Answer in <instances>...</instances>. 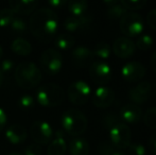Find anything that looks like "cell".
Instances as JSON below:
<instances>
[{"mask_svg":"<svg viewBox=\"0 0 156 155\" xmlns=\"http://www.w3.org/2000/svg\"><path fill=\"white\" fill-rule=\"evenodd\" d=\"M29 30L41 41H50L58 30V18L55 11L50 8L37 9L29 20Z\"/></svg>","mask_w":156,"mask_h":155,"instance_id":"6da1fadb","label":"cell"},{"mask_svg":"<svg viewBox=\"0 0 156 155\" xmlns=\"http://www.w3.org/2000/svg\"><path fill=\"white\" fill-rule=\"evenodd\" d=\"M14 78L19 87L23 89H33L41 81V71L32 62H23L15 68Z\"/></svg>","mask_w":156,"mask_h":155,"instance_id":"7a4b0ae2","label":"cell"},{"mask_svg":"<svg viewBox=\"0 0 156 155\" xmlns=\"http://www.w3.org/2000/svg\"><path fill=\"white\" fill-rule=\"evenodd\" d=\"M65 93L63 88L55 83L41 85L35 96V101L46 107H55L63 103Z\"/></svg>","mask_w":156,"mask_h":155,"instance_id":"3957f363","label":"cell"},{"mask_svg":"<svg viewBox=\"0 0 156 155\" xmlns=\"http://www.w3.org/2000/svg\"><path fill=\"white\" fill-rule=\"evenodd\" d=\"M63 130L71 136H79L87 129V118L82 112L70 108L63 114L61 119Z\"/></svg>","mask_w":156,"mask_h":155,"instance_id":"277c9868","label":"cell"},{"mask_svg":"<svg viewBox=\"0 0 156 155\" xmlns=\"http://www.w3.org/2000/svg\"><path fill=\"white\" fill-rule=\"evenodd\" d=\"M39 63L46 73L56 75L63 67V56L58 50L49 48L41 53Z\"/></svg>","mask_w":156,"mask_h":155,"instance_id":"5b68a950","label":"cell"},{"mask_svg":"<svg viewBox=\"0 0 156 155\" xmlns=\"http://www.w3.org/2000/svg\"><path fill=\"white\" fill-rule=\"evenodd\" d=\"M120 30L124 35L129 37L137 36L144 31V20L139 14L134 12H127L122 16L119 21Z\"/></svg>","mask_w":156,"mask_h":155,"instance_id":"8992f818","label":"cell"},{"mask_svg":"<svg viewBox=\"0 0 156 155\" xmlns=\"http://www.w3.org/2000/svg\"><path fill=\"white\" fill-rule=\"evenodd\" d=\"M68 98L74 105H84L88 102L91 88L84 81H76L68 87Z\"/></svg>","mask_w":156,"mask_h":155,"instance_id":"52a82bcc","label":"cell"},{"mask_svg":"<svg viewBox=\"0 0 156 155\" xmlns=\"http://www.w3.org/2000/svg\"><path fill=\"white\" fill-rule=\"evenodd\" d=\"M30 135L37 145H47L51 141L53 130L49 122L44 120H36L30 128Z\"/></svg>","mask_w":156,"mask_h":155,"instance_id":"ba28073f","label":"cell"},{"mask_svg":"<svg viewBox=\"0 0 156 155\" xmlns=\"http://www.w3.org/2000/svg\"><path fill=\"white\" fill-rule=\"evenodd\" d=\"M109 131V141L117 149H125L129 146L132 139V131L124 122L117 124Z\"/></svg>","mask_w":156,"mask_h":155,"instance_id":"9c48e42d","label":"cell"},{"mask_svg":"<svg viewBox=\"0 0 156 155\" xmlns=\"http://www.w3.org/2000/svg\"><path fill=\"white\" fill-rule=\"evenodd\" d=\"M89 75L97 84L104 85L111 81L112 68L104 61H94L89 67Z\"/></svg>","mask_w":156,"mask_h":155,"instance_id":"30bf717a","label":"cell"},{"mask_svg":"<svg viewBox=\"0 0 156 155\" xmlns=\"http://www.w3.org/2000/svg\"><path fill=\"white\" fill-rule=\"evenodd\" d=\"M151 93V84L147 81H141L129 90V97L132 103L139 106L148 101Z\"/></svg>","mask_w":156,"mask_h":155,"instance_id":"8fae6325","label":"cell"},{"mask_svg":"<svg viewBox=\"0 0 156 155\" xmlns=\"http://www.w3.org/2000/svg\"><path fill=\"white\" fill-rule=\"evenodd\" d=\"M93 103L99 108H107L115 101V93L109 87L99 86L93 95Z\"/></svg>","mask_w":156,"mask_h":155,"instance_id":"7c38bea8","label":"cell"},{"mask_svg":"<svg viewBox=\"0 0 156 155\" xmlns=\"http://www.w3.org/2000/svg\"><path fill=\"white\" fill-rule=\"evenodd\" d=\"M121 75L129 82H137L146 76V67L139 62H129L122 66Z\"/></svg>","mask_w":156,"mask_h":155,"instance_id":"4fadbf2b","label":"cell"},{"mask_svg":"<svg viewBox=\"0 0 156 155\" xmlns=\"http://www.w3.org/2000/svg\"><path fill=\"white\" fill-rule=\"evenodd\" d=\"M91 21H93V16L89 13H86L82 16H69L64 21V28L68 33H73L88 27Z\"/></svg>","mask_w":156,"mask_h":155,"instance_id":"5bb4252c","label":"cell"},{"mask_svg":"<svg viewBox=\"0 0 156 155\" xmlns=\"http://www.w3.org/2000/svg\"><path fill=\"white\" fill-rule=\"evenodd\" d=\"M136 46L129 37H119L113 44L112 50L120 58H129L135 53Z\"/></svg>","mask_w":156,"mask_h":155,"instance_id":"9a60e30c","label":"cell"},{"mask_svg":"<svg viewBox=\"0 0 156 155\" xmlns=\"http://www.w3.org/2000/svg\"><path fill=\"white\" fill-rule=\"evenodd\" d=\"M71 58L72 62L74 63L76 66L83 68V67L91 65L94 56L93 50H90L87 47H84V46H80V47H76L72 50Z\"/></svg>","mask_w":156,"mask_h":155,"instance_id":"2e32d148","label":"cell"},{"mask_svg":"<svg viewBox=\"0 0 156 155\" xmlns=\"http://www.w3.org/2000/svg\"><path fill=\"white\" fill-rule=\"evenodd\" d=\"M28 137L27 130L20 124H12L8 126L5 131V138L10 143L14 146L21 145Z\"/></svg>","mask_w":156,"mask_h":155,"instance_id":"e0dca14e","label":"cell"},{"mask_svg":"<svg viewBox=\"0 0 156 155\" xmlns=\"http://www.w3.org/2000/svg\"><path fill=\"white\" fill-rule=\"evenodd\" d=\"M10 10L14 14L18 15H29L36 11L38 2L33 0H13L9 2Z\"/></svg>","mask_w":156,"mask_h":155,"instance_id":"ac0fdd59","label":"cell"},{"mask_svg":"<svg viewBox=\"0 0 156 155\" xmlns=\"http://www.w3.org/2000/svg\"><path fill=\"white\" fill-rule=\"evenodd\" d=\"M119 116L122 121L127 123H137L144 117L141 108L138 105H135L133 103L125 104L123 107L120 110Z\"/></svg>","mask_w":156,"mask_h":155,"instance_id":"d6986e66","label":"cell"},{"mask_svg":"<svg viewBox=\"0 0 156 155\" xmlns=\"http://www.w3.org/2000/svg\"><path fill=\"white\" fill-rule=\"evenodd\" d=\"M66 150H67V143L64 136V132L58 130L55 132L54 138L48 146L47 155H64Z\"/></svg>","mask_w":156,"mask_h":155,"instance_id":"ffe728a7","label":"cell"},{"mask_svg":"<svg viewBox=\"0 0 156 155\" xmlns=\"http://www.w3.org/2000/svg\"><path fill=\"white\" fill-rule=\"evenodd\" d=\"M70 155H88L89 145L82 137H74L69 143Z\"/></svg>","mask_w":156,"mask_h":155,"instance_id":"44dd1931","label":"cell"},{"mask_svg":"<svg viewBox=\"0 0 156 155\" xmlns=\"http://www.w3.org/2000/svg\"><path fill=\"white\" fill-rule=\"evenodd\" d=\"M11 50L14 52L15 54L20 56H27L31 54L32 52V46L29 41L23 38V37H17L11 44Z\"/></svg>","mask_w":156,"mask_h":155,"instance_id":"7402d4cb","label":"cell"},{"mask_svg":"<svg viewBox=\"0 0 156 155\" xmlns=\"http://www.w3.org/2000/svg\"><path fill=\"white\" fill-rule=\"evenodd\" d=\"M67 8L71 16H82L87 13L88 3L85 0H71L67 2Z\"/></svg>","mask_w":156,"mask_h":155,"instance_id":"603a6c76","label":"cell"},{"mask_svg":"<svg viewBox=\"0 0 156 155\" xmlns=\"http://www.w3.org/2000/svg\"><path fill=\"white\" fill-rule=\"evenodd\" d=\"M74 43H76V39L73 36L69 33H63L56 37L55 39V47L56 50L58 51H66V50H69L73 47Z\"/></svg>","mask_w":156,"mask_h":155,"instance_id":"cb8c5ba5","label":"cell"},{"mask_svg":"<svg viewBox=\"0 0 156 155\" xmlns=\"http://www.w3.org/2000/svg\"><path fill=\"white\" fill-rule=\"evenodd\" d=\"M126 13H127V11L121 5L120 1H118L117 3L113 4V5L107 6L106 15L112 20H117V19L120 20V19L122 18V16H123L124 14H126Z\"/></svg>","mask_w":156,"mask_h":155,"instance_id":"d4e9b609","label":"cell"},{"mask_svg":"<svg viewBox=\"0 0 156 155\" xmlns=\"http://www.w3.org/2000/svg\"><path fill=\"white\" fill-rule=\"evenodd\" d=\"M111 52H112L111 46L107 43H104V41H101V43L97 44L94 49L93 50L94 56L100 58V61H104L106 58H108L109 55H111Z\"/></svg>","mask_w":156,"mask_h":155,"instance_id":"484cf974","label":"cell"},{"mask_svg":"<svg viewBox=\"0 0 156 155\" xmlns=\"http://www.w3.org/2000/svg\"><path fill=\"white\" fill-rule=\"evenodd\" d=\"M10 28L15 34H23V33L27 32V30L29 27H28V25L25 21V19L21 18V17L15 16V18L13 19L12 23H11Z\"/></svg>","mask_w":156,"mask_h":155,"instance_id":"4316f807","label":"cell"},{"mask_svg":"<svg viewBox=\"0 0 156 155\" xmlns=\"http://www.w3.org/2000/svg\"><path fill=\"white\" fill-rule=\"evenodd\" d=\"M15 14L9 8L0 10V28H8L11 26Z\"/></svg>","mask_w":156,"mask_h":155,"instance_id":"83f0119b","label":"cell"},{"mask_svg":"<svg viewBox=\"0 0 156 155\" xmlns=\"http://www.w3.org/2000/svg\"><path fill=\"white\" fill-rule=\"evenodd\" d=\"M120 3L126 11H137L144 9L147 4V1L146 0H121Z\"/></svg>","mask_w":156,"mask_h":155,"instance_id":"f1b7e54d","label":"cell"},{"mask_svg":"<svg viewBox=\"0 0 156 155\" xmlns=\"http://www.w3.org/2000/svg\"><path fill=\"white\" fill-rule=\"evenodd\" d=\"M122 120L120 118L119 114H115V113H109V114L105 115L104 118L102 120V123L104 125V128H106L107 130H111L112 128H114L117 124L121 123Z\"/></svg>","mask_w":156,"mask_h":155,"instance_id":"f546056e","label":"cell"},{"mask_svg":"<svg viewBox=\"0 0 156 155\" xmlns=\"http://www.w3.org/2000/svg\"><path fill=\"white\" fill-rule=\"evenodd\" d=\"M18 105L25 112H29L32 110L35 105V98L32 97L31 95H23L19 98L18 100Z\"/></svg>","mask_w":156,"mask_h":155,"instance_id":"4dcf8cb0","label":"cell"},{"mask_svg":"<svg viewBox=\"0 0 156 155\" xmlns=\"http://www.w3.org/2000/svg\"><path fill=\"white\" fill-rule=\"evenodd\" d=\"M153 45V37L150 34H144V35H140L137 38L136 41V46H137L138 49L142 50V51H146V50L150 49Z\"/></svg>","mask_w":156,"mask_h":155,"instance_id":"1f68e13d","label":"cell"},{"mask_svg":"<svg viewBox=\"0 0 156 155\" xmlns=\"http://www.w3.org/2000/svg\"><path fill=\"white\" fill-rule=\"evenodd\" d=\"M144 121L150 129H156V107H151L144 113Z\"/></svg>","mask_w":156,"mask_h":155,"instance_id":"d6a6232c","label":"cell"},{"mask_svg":"<svg viewBox=\"0 0 156 155\" xmlns=\"http://www.w3.org/2000/svg\"><path fill=\"white\" fill-rule=\"evenodd\" d=\"M116 150L118 149L111 141H102L98 146V152L100 155H113Z\"/></svg>","mask_w":156,"mask_h":155,"instance_id":"836d02e7","label":"cell"},{"mask_svg":"<svg viewBox=\"0 0 156 155\" xmlns=\"http://www.w3.org/2000/svg\"><path fill=\"white\" fill-rule=\"evenodd\" d=\"M127 148H129V151L132 155H146L147 153V150L144 148V146L139 143H129V146Z\"/></svg>","mask_w":156,"mask_h":155,"instance_id":"e575fe53","label":"cell"},{"mask_svg":"<svg viewBox=\"0 0 156 155\" xmlns=\"http://www.w3.org/2000/svg\"><path fill=\"white\" fill-rule=\"evenodd\" d=\"M41 152H43L41 146L37 145V143H32V145L26 147L23 155H41Z\"/></svg>","mask_w":156,"mask_h":155,"instance_id":"d590c367","label":"cell"},{"mask_svg":"<svg viewBox=\"0 0 156 155\" xmlns=\"http://www.w3.org/2000/svg\"><path fill=\"white\" fill-rule=\"evenodd\" d=\"M13 68H14V63L10 58H4V60H2L0 62V70H1V72L3 75L10 72Z\"/></svg>","mask_w":156,"mask_h":155,"instance_id":"8d00e7d4","label":"cell"},{"mask_svg":"<svg viewBox=\"0 0 156 155\" xmlns=\"http://www.w3.org/2000/svg\"><path fill=\"white\" fill-rule=\"evenodd\" d=\"M147 23L152 30L156 31V9H153L147 15Z\"/></svg>","mask_w":156,"mask_h":155,"instance_id":"74e56055","label":"cell"},{"mask_svg":"<svg viewBox=\"0 0 156 155\" xmlns=\"http://www.w3.org/2000/svg\"><path fill=\"white\" fill-rule=\"evenodd\" d=\"M48 4H49L50 9L53 10V9H61L63 6L67 5V1L66 0H50Z\"/></svg>","mask_w":156,"mask_h":155,"instance_id":"f35d334b","label":"cell"},{"mask_svg":"<svg viewBox=\"0 0 156 155\" xmlns=\"http://www.w3.org/2000/svg\"><path fill=\"white\" fill-rule=\"evenodd\" d=\"M6 122H8V116H6L5 112L0 107V132L5 128Z\"/></svg>","mask_w":156,"mask_h":155,"instance_id":"ab89813d","label":"cell"},{"mask_svg":"<svg viewBox=\"0 0 156 155\" xmlns=\"http://www.w3.org/2000/svg\"><path fill=\"white\" fill-rule=\"evenodd\" d=\"M149 146H150V150L152 153L156 154V133L151 136L150 140H149Z\"/></svg>","mask_w":156,"mask_h":155,"instance_id":"60d3db41","label":"cell"},{"mask_svg":"<svg viewBox=\"0 0 156 155\" xmlns=\"http://www.w3.org/2000/svg\"><path fill=\"white\" fill-rule=\"evenodd\" d=\"M151 67H152L153 71L156 73V50L152 54V58H151Z\"/></svg>","mask_w":156,"mask_h":155,"instance_id":"b9f144b4","label":"cell"},{"mask_svg":"<svg viewBox=\"0 0 156 155\" xmlns=\"http://www.w3.org/2000/svg\"><path fill=\"white\" fill-rule=\"evenodd\" d=\"M3 79H4V75L1 72V70H0V87H1L2 83H3Z\"/></svg>","mask_w":156,"mask_h":155,"instance_id":"7bdbcfd3","label":"cell"},{"mask_svg":"<svg viewBox=\"0 0 156 155\" xmlns=\"http://www.w3.org/2000/svg\"><path fill=\"white\" fill-rule=\"evenodd\" d=\"M113 155H126L125 153H123L122 151H120V150H116L115 152H114Z\"/></svg>","mask_w":156,"mask_h":155,"instance_id":"ee69618b","label":"cell"},{"mask_svg":"<svg viewBox=\"0 0 156 155\" xmlns=\"http://www.w3.org/2000/svg\"><path fill=\"white\" fill-rule=\"evenodd\" d=\"M2 58H3V48H2L1 45H0V62H1Z\"/></svg>","mask_w":156,"mask_h":155,"instance_id":"f6af8a7d","label":"cell"},{"mask_svg":"<svg viewBox=\"0 0 156 155\" xmlns=\"http://www.w3.org/2000/svg\"><path fill=\"white\" fill-rule=\"evenodd\" d=\"M9 155H23V154L18 153V152H13V153H11V154H9Z\"/></svg>","mask_w":156,"mask_h":155,"instance_id":"bcb514c9","label":"cell"},{"mask_svg":"<svg viewBox=\"0 0 156 155\" xmlns=\"http://www.w3.org/2000/svg\"><path fill=\"white\" fill-rule=\"evenodd\" d=\"M155 93H156V84H155Z\"/></svg>","mask_w":156,"mask_h":155,"instance_id":"7dc6e473","label":"cell"}]
</instances>
